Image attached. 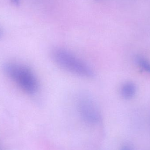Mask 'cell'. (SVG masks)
<instances>
[{
	"label": "cell",
	"mask_w": 150,
	"mask_h": 150,
	"mask_svg": "<svg viewBox=\"0 0 150 150\" xmlns=\"http://www.w3.org/2000/svg\"><path fill=\"white\" fill-rule=\"evenodd\" d=\"M11 2L15 6H19L20 3V0H10Z\"/></svg>",
	"instance_id": "obj_7"
},
{
	"label": "cell",
	"mask_w": 150,
	"mask_h": 150,
	"mask_svg": "<svg viewBox=\"0 0 150 150\" xmlns=\"http://www.w3.org/2000/svg\"><path fill=\"white\" fill-rule=\"evenodd\" d=\"M4 72L22 91L30 95L38 91V80L29 67L16 62H9L4 66Z\"/></svg>",
	"instance_id": "obj_2"
},
{
	"label": "cell",
	"mask_w": 150,
	"mask_h": 150,
	"mask_svg": "<svg viewBox=\"0 0 150 150\" xmlns=\"http://www.w3.org/2000/svg\"><path fill=\"white\" fill-rule=\"evenodd\" d=\"M136 87L132 82H128L124 83L121 86L120 92L121 95L125 99L132 98L135 94Z\"/></svg>",
	"instance_id": "obj_4"
},
{
	"label": "cell",
	"mask_w": 150,
	"mask_h": 150,
	"mask_svg": "<svg viewBox=\"0 0 150 150\" xmlns=\"http://www.w3.org/2000/svg\"><path fill=\"white\" fill-rule=\"evenodd\" d=\"M2 34V32L1 31V30H0V37H1V36Z\"/></svg>",
	"instance_id": "obj_8"
},
{
	"label": "cell",
	"mask_w": 150,
	"mask_h": 150,
	"mask_svg": "<svg viewBox=\"0 0 150 150\" xmlns=\"http://www.w3.org/2000/svg\"><path fill=\"white\" fill-rule=\"evenodd\" d=\"M120 150H133L132 147L128 145H124L121 148Z\"/></svg>",
	"instance_id": "obj_6"
},
{
	"label": "cell",
	"mask_w": 150,
	"mask_h": 150,
	"mask_svg": "<svg viewBox=\"0 0 150 150\" xmlns=\"http://www.w3.org/2000/svg\"><path fill=\"white\" fill-rule=\"evenodd\" d=\"M52 57L59 67L73 74L86 79L95 76V72L90 65L67 49L54 48L52 52Z\"/></svg>",
	"instance_id": "obj_1"
},
{
	"label": "cell",
	"mask_w": 150,
	"mask_h": 150,
	"mask_svg": "<svg viewBox=\"0 0 150 150\" xmlns=\"http://www.w3.org/2000/svg\"><path fill=\"white\" fill-rule=\"evenodd\" d=\"M77 109L82 120L90 124H97L101 121L102 115L98 104L92 96L86 93L78 96Z\"/></svg>",
	"instance_id": "obj_3"
},
{
	"label": "cell",
	"mask_w": 150,
	"mask_h": 150,
	"mask_svg": "<svg viewBox=\"0 0 150 150\" xmlns=\"http://www.w3.org/2000/svg\"><path fill=\"white\" fill-rule=\"evenodd\" d=\"M137 62L138 66L143 70L150 74V62L143 57H139L137 58Z\"/></svg>",
	"instance_id": "obj_5"
}]
</instances>
